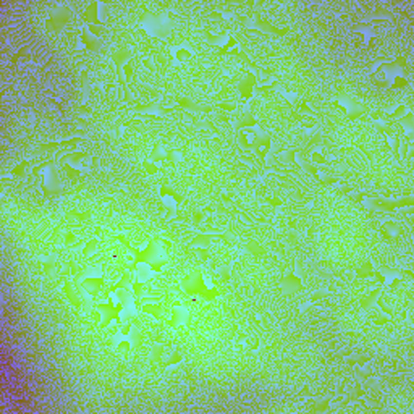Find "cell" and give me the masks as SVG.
Wrapping results in <instances>:
<instances>
[{
	"mask_svg": "<svg viewBox=\"0 0 414 414\" xmlns=\"http://www.w3.org/2000/svg\"><path fill=\"white\" fill-rule=\"evenodd\" d=\"M170 316L171 317L167 320V324L169 325L185 324V322L188 320V309H185V307H181V306H176L170 311Z\"/></svg>",
	"mask_w": 414,
	"mask_h": 414,
	"instance_id": "obj_22",
	"label": "cell"
},
{
	"mask_svg": "<svg viewBox=\"0 0 414 414\" xmlns=\"http://www.w3.org/2000/svg\"><path fill=\"white\" fill-rule=\"evenodd\" d=\"M410 76V63H408L406 57L403 54H400L398 57L393 60V62H385L374 70L372 73V79L374 83H377L378 86H388L390 88L392 81L396 76Z\"/></svg>",
	"mask_w": 414,
	"mask_h": 414,
	"instance_id": "obj_2",
	"label": "cell"
},
{
	"mask_svg": "<svg viewBox=\"0 0 414 414\" xmlns=\"http://www.w3.org/2000/svg\"><path fill=\"white\" fill-rule=\"evenodd\" d=\"M94 307L100 312V322H99L100 330L107 329L112 324V320H117L118 325L122 324V314L125 311V304L120 301L115 302V295L107 293L105 295V302H97Z\"/></svg>",
	"mask_w": 414,
	"mask_h": 414,
	"instance_id": "obj_4",
	"label": "cell"
},
{
	"mask_svg": "<svg viewBox=\"0 0 414 414\" xmlns=\"http://www.w3.org/2000/svg\"><path fill=\"white\" fill-rule=\"evenodd\" d=\"M183 290L188 296H199L204 301H215L217 298H220V290L206 280L204 272H198L193 279L186 280L183 283Z\"/></svg>",
	"mask_w": 414,
	"mask_h": 414,
	"instance_id": "obj_3",
	"label": "cell"
},
{
	"mask_svg": "<svg viewBox=\"0 0 414 414\" xmlns=\"http://www.w3.org/2000/svg\"><path fill=\"white\" fill-rule=\"evenodd\" d=\"M280 84H282L280 79H275V81L267 83V84H259L254 89V95H269L272 93H277V89H279Z\"/></svg>",
	"mask_w": 414,
	"mask_h": 414,
	"instance_id": "obj_25",
	"label": "cell"
},
{
	"mask_svg": "<svg viewBox=\"0 0 414 414\" xmlns=\"http://www.w3.org/2000/svg\"><path fill=\"white\" fill-rule=\"evenodd\" d=\"M408 84H410V78H408V76H403V75H400V76H396V78L392 81L390 89H403V88H406Z\"/></svg>",
	"mask_w": 414,
	"mask_h": 414,
	"instance_id": "obj_34",
	"label": "cell"
},
{
	"mask_svg": "<svg viewBox=\"0 0 414 414\" xmlns=\"http://www.w3.org/2000/svg\"><path fill=\"white\" fill-rule=\"evenodd\" d=\"M139 314H146L157 320H164V306L160 302H144L139 307Z\"/></svg>",
	"mask_w": 414,
	"mask_h": 414,
	"instance_id": "obj_18",
	"label": "cell"
},
{
	"mask_svg": "<svg viewBox=\"0 0 414 414\" xmlns=\"http://www.w3.org/2000/svg\"><path fill=\"white\" fill-rule=\"evenodd\" d=\"M23 57H26V45H23V47L19 49L18 52H15V54H13V57H12V65H18V60H19V58H23Z\"/></svg>",
	"mask_w": 414,
	"mask_h": 414,
	"instance_id": "obj_41",
	"label": "cell"
},
{
	"mask_svg": "<svg viewBox=\"0 0 414 414\" xmlns=\"http://www.w3.org/2000/svg\"><path fill=\"white\" fill-rule=\"evenodd\" d=\"M173 57L178 63H183V62H188V60L193 58V52H189L186 47H181V45H178V47H173Z\"/></svg>",
	"mask_w": 414,
	"mask_h": 414,
	"instance_id": "obj_28",
	"label": "cell"
},
{
	"mask_svg": "<svg viewBox=\"0 0 414 414\" xmlns=\"http://www.w3.org/2000/svg\"><path fill=\"white\" fill-rule=\"evenodd\" d=\"M100 246V241L97 240V238H91L88 243L84 245V248H83V251H81V254L86 257V256H89V254H93V252L97 249Z\"/></svg>",
	"mask_w": 414,
	"mask_h": 414,
	"instance_id": "obj_30",
	"label": "cell"
},
{
	"mask_svg": "<svg viewBox=\"0 0 414 414\" xmlns=\"http://www.w3.org/2000/svg\"><path fill=\"white\" fill-rule=\"evenodd\" d=\"M175 110L178 109H188V110H201V107L196 102H193L191 99L185 97V95H178V97L175 99Z\"/></svg>",
	"mask_w": 414,
	"mask_h": 414,
	"instance_id": "obj_26",
	"label": "cell"
},
{
	"mask_svg": "<svg viewBox=\"0 0 414 414\" xmlns=\"http://www.w3.org/2000/svg\"><path fill=\"white\" fill-rule=\"evenodd\" d=\"M332 107L340 110V112L345 115L346 120H356L358 117L362 115V109L359 107L358 104H355L353 100H340V99H335L332 102Z\"/></svg>",
	"mask_w": 414,
	"mask_h": 414,
	"instance_id": "obj_9",
	"label": "cell"
},
{
	"mask_svg": "<svg viewBox=\"0 0 414 414\" xmlns=\"http://www.w3.org/2000/svg\"><path fill=\"white\" fill-rule=\"evenodd\" d=\"M194 252H196V254H198L203 261L210 259V252H209V249H207V248H194Z\"/></svg>",
	"mask_w": 414,
	"mask_h": 414,
	"instance_id": "obj_43",
	"label": "cell"
},
{
	"mask_svg": "<svg viewBox=\"0 0 414 414\" xmlns=\"http://www.w3.org/2000/svg\"><path fill=\"white\" fill-rule=\"evenodd\" d=\"M181 359H183V356H181L178 351H171L170 355L162 361V367H173L176 364H180Z\"/></svg>",
	"mask_w": 414,
	"mask_h": 414,
	"instance_id": "obj_29",
	"label": "cell"
},
{
	"mask_svg": "<svg viewBox=\"0 0 414 414\" xmlns=\"http://www.w3.org/2000/svg\"><path fill=\"white\" fill-rule=\"evenodd\" d=\"M60 164V170L62 173L67 176V178L72 181V183H78V181L83 180V169L81 167H76L70 162H63V160H58Z\"/></svg>",
	"mask_w": 414,
	"mask_h": 414,
	"instance_id": "obj_16",
	"label": "cell"
},
{
	"mask_svg": "<svg viewBox=\"0 0 414 414\" xmlns=\"http://www.w3.org/2000/svg\"><path fill=\"white\" fill-rule=\"evenodd\" d=\"M67 21H68L67 12L52 13L47 18V21H45V28H47L49 31H60V29H62L65 24H67Z\"/></svg>",
	"mask_w": 414,
	"mask_h": 414,
	"instance_id": "obj_17",
	"label": "cell"
},
{
	"mask_svg": "<svg viewBox=\"0 0 414 414\" xmlns=\"http://www.w3.org/2000/svg\"><path fill=\"white\" fill-rule=\"evenodd\" d=\"M212 240H222V241H226V236L224 233H198L193 236V240L189 241L188 246L189 248H207L210 246L209 243Z\"/></svg>",
	"mask_w": 414,
	"mask_h": 414,
	"instance_id": "obj_14",
	"label": "cell"
},
{
	"mask_svg": "<svg viewBox=\"0 0 414 414\" xmlns=\"http://www.w3.org/2000/svg\"><path fill=\"white\" fill-rule=\"evenodd\" d=\"M115 240L120 241L130 252H133V256H134L133 264L130 267L133 272L143 264V265H148L154 274H162L164 265L169 264V249L171 246L170 241L159 238V236H154L144 248H134V246H131V243L123 235H115Z\"/></svg>",
	"mask_w": 414,
	"mask_h": 414,
	"instance_id": "obj_1",
	"label": "cell"
},
{
	"mask_svg": "<svg viewBox=\"0 0 414 414\" xmlns=\"http://www.w3.org/2000/svg\"><path fill=\"white\" fill-rule=\"evenodd\" d=\"M131 58H133V54H131V50L125 49V47L115 49L113 54H112V62L115 65V76H117L120 89H122L125 102H128V100H130V91H128V86H126L125 76H123V67L130 62Z\"/></svg>",
	"mask_w": 414,
	"mask_h": 414,
	"instance_id": "obj_6",
	"label": "cell"
},
{
	"mask_svg": "<svg viewBox=\"0 0 414 414\" xmlns=\"http://www.w3.org/2000/svg\"><path fill=\"white\" fill-rule=\"evenodd\" d=\"M408 113V107L405 104H400L398 105V107L393 110L392 113H388V115H385V118H383V122H390V123H395V122H398V120L400 118H403L405 117V115Z\"/></svg>",
	"mask_w": 414,
	"mask_h": 414,
	"instance_id": "obj_27",
	"label": "cell"
},
{
	"mask_svg": "<svg viewBox=\"0 0 414 414\" xmlns=\"http://www.w3.org/2000/svg\"><path fill=\"white\" fill-rule=\"evenodd\" d=\"M311 164H314V165H325L327 164V159H325V155L322 154V152H319V151H314V152H311Z\"/></svg>",
	"mask_w": 414,
	"mask_h": 414,
	"instance_id": "obj_37",
	"label": "cell"
},
{
	"mask_svg": "<svg viewBox=\"0 0 414 414\" xmlns=\"http://www.w3.org/2000/svg\"><path fill=\"white\" fill-rule=\"evenodd\" d=\"M86 28H88V31L93 34V36L99 38V39L105 34V26H95V24H91V26H86Z\"/></svg>",
	"mask_w": 414,
	"mask_h": 414,
	"instance_id": "obj_38",
	"label": "cell"
},
{
	"mask_svg": "<svg viewBox=\"0 0 414 414\" xmlns=\"http://www.w3.org/2000/svg\"><path fill=\"white\" fill-rule=\"evenodd\" d=\"M382 291H383V286L377 285L376 288L369 293V295H367L366 298H362V300L359 301V307H362V309H372L377 302V298L382 295Z\"/></svg>",
	"mask_w": 414,
	"mask_h": 414,
	"instance_id": "obj_20",
	"label": "cell"
},
{
	"mask_svg": "<svg viewBox=\"0 0 414 414\" xmlns=\"http://www.w3.org/2000/svg\"><path fill=\"white\" fill-rule=\"evenodd\" d=\"M79 42H81L83 49L88 50V52H97L99 47H100V39L93 36L86 26H83L81 29H79Z\"/></svg>",
	"mask_w": 414,
	"mask_h": 414,
	"instance_id": "obj_15",
	"label": "cell"
},
{
	"mask_svg": "<svg viewBox=\"0 0 414 414\" xmlns=\"http://www.w3.org/2000/svg\"><path fill=\"white\" fill-rule=\"evenodd\" d=\"M159 198H160V199L171 198V199H175V203L178 204V206L183 203V196H181L176 189L171 188L169 183H162V185H160V188H159Z\"/></svg>",
	"mask_w": 414,
	"mask_h": 414,
	"instance_id": "obj_21",
	"label": "cell"
},
{
	"mask_svg": "<svg viewBox=\"0 0 414 414\" xmlns=\"http://www.w3.org/2000/svg\"><path fill=\"white\" fill-rule=\"evenodd\" d=\"M243 33H265V34H275V36H286L288 28H277L275 24L267 21L261 17L257 12H252L251 18H243Z\"/></svg>",
	"mask_w": 414,
	"mask_h": 414,
	"instance_id": "obj_5",
	"label": "cell"
},
{
	"mask_svg": "<svg viewBox=\"0 0 414 414\" xmlns=\"http://www.w3.org/2000/svg\"><path fill=\"white\" fill-rule=\"evenodd\" d=\"M117 350H118V351H130V350H131V341H130V338H122V340L117 343Z\"/></svg>",
	"mask_w": 414,
	"mask_h": 414,
	"instance_id": "obj_40",
	"label": "cell"
},
{
	"mask_svg": "<svg viewBox=\"0 0 414 414\" xmlns=\"http://www.w3.org/2000/svg\"><path fill=\"white\" fill-rule=\"evenodd\" d=\"M236 45H238V39H236L235 36H230L228 41H226L224 45H222V47H219V54H220V55H226L231 49H235Z\"/></svg>",
	"mask_w": 414,
	"mask_h": 414,
	"instance_id": "obj_31",
	"label": "cell"
},
{
	"mask_svg": "<svg viewBox=\"0 0 414 414\" xmlns=\"http://www.w3.org/2000/svg\"><path fill=\"white\" fill-rule=\"evenodd\" d=\"M371 319H372V322H374V324H376V325H385V324H388V322H390V320H393L392 317H388L387 314L380 316L377 311H376V312H372Z\"/></svg>",
	"mask_w": 414,
	"mask_h": 414,
	"instance_id": "obj_36",
	"label": "cell"
},
{
	"mask_svg": "<svg viewBox=\"0 0 414 414\" xmlns=\"http://www.w3.org/2000/svg\"><path fill=\"white\" fill-rule=\"evenodd\" d=\"M378 233H380L382 238L388 241V243H396V241H400L401 233H403L401 224L395 220H387L378 226Z\"/></svg>",
	"mask_w": 414,
	"mask_h": 414,
	"instance_id": "obj_7",
	"label": "cell"
},
{
	"mask_svg": "<svg viewBox=\"0 0 414 414\" xmlns=\"http://www.w3.org/2000/svg\"><path fill=\"white\" fill-rule=\"evenodd\" d=\"M376 204L377 209H380L383 212H395L398 209H405V207H413L414 206V199L411 196L408 198H403V199H398V201H380V199H376L372 196L371 198Z\"/></svg>",
	"mask_w": 414,
	"mask_h": 414,
	"instance_id": "obj_10",
	"label": "cell"
},
{
	"mask_svg": "<svg viewBox=\"0 0 414 414\" xmlns=\"http://www.w3.org/2000/svg\"><path fill=\"white\" fill-rule=\"evenodd\" d=\"M204 217H206V212H204V210H194L193 215H191V219H193V224H194V225H199L201 222L204 220Z\"/></svg>",
	"mask_w": 414,
	"mask_h": 414,
	"instance_id": "obj_42",
	"label": "cell"
},
{
	"mask_svg": "<svg viewBox=\"0 0 414 414\" xmlns=\"http://www.w3.org/2000/svg\"><path fill=\"white\" fill-rule=\"evenodd\" d=\"M374 274H376V265H374L372 259H366L362 262V265L356 270V277L358 279H374Z\"/></svg>",
	"mask_w": 414,
	"mask_h": 414,
	"instance_id": "obj_24",
	"label": "cell"
},
{
	"mask_svg": "<svg viewBox=\"0 0 414 414\" xmlns=\"http://www.w3.org/2000/svg\"><path fill=\"white\" fill-rule=\"evenodd\" d=\"M141 167H143V170H144L148 175H155V173H157V171L160 170L159 165L155 164V162H151V160H143V162H141Z\"/></svg>",
	"mask_w": 414,
	"mask_h": 414,
	"instance_id": "obj_35",
	"label": "cell"
},
{
	"mask_svg": "<svg viewBox=\"0 0 414 414\" xmlns=\"http://www.w3.org/2000/svg\"><path fill=\"white\" fill-rule=\"evenodd\" d=\"M81 288L86 293H89V295L95 296L100 291L105 293L109 286H107V283H105V275L100 274L99 277H88V279L81 280Z\"/></svg>",
	"mask_w": 414,
	"mask_h": 414,
	"instance_id": "obj_11",
	"label": "cell"
},
{
	"mask_svg": "<svg viewBox=\"0 0 414 414\" xmlns=\"http://www.w3.org/2000/svg\"><path fill=\"white\" fill-rule=\"evenodd\" d=\"M261 122L254 117L252 112H243L238 117V130H246V128H256L259 126Z\"/></svg>",
	"mask_w": 414,
	"mask_h": 414,
	"instance_id": "obj_23",
	"label": "cell"
},
{
	"mask_svg": "<svg viewBox=\"0 0 414 414\" xmlns=\"http://www.w3.org/2000/svg\"><path fill=\"white\" fill-rule=\"evenodd\" d=\"M78 238H76V235L75 233H72V231H70V233H67L65 235V245H68V246H72V245H75V243H78Z\"/></svg>",
	"mask_w": 414,
	"mask_h": 414,
	"instance_id": "obj_44",
	"label": "cell"
},
{
	"mask_svg": "<svg viewBox=\"0 0 414 414\" xmlns=\"http://www.w3.org/2000/svg\"><path fill=\"white\" fill-rule=\"evenodd\" d=\"M99 7H100V2L94 0V2H91L88 7L84 8L81 18L86 23V26H91V24H95V26H105L104 19L99 18Z\"/></svg>",
	"mask_w": 414,
	"mask_h": 414,
	"instance_id": "obj_12",
	"label": "cell"
},
{
	"mask_svg": "<svg viewBox=\"0 0 414 414\" xmlns=\"http://www.w3.org/2000/svg\"><path fill=\"white\" fill-rule=\"evenodd\" d=\"M62 291H63L65 298L68 300V302L75 307V309H78V311L81 309V300H79V295H78V291L73 288V285L70 283V282H65L63 286H62Z\"/></svg>",
	"mask_w": 414,
	"mask_h": 414,
	"instance_id": "obj_19",
	"label": "cell"
},
{
	"mask_svg": "<svg viewBox=\"0 0 414 414\" xmlns=\"http://www.w3.org/2000/svg\"><path fill=\"white\" fill-rule=\"evenodd\" d=\"M265 201H267V204L272 206V207H275V209H277V207H282V206H283V199L279 198L277 194L269 196V198H265Z\"/></svg>",
	"mask_w": 414,
	"mask_h": 414,
	"instance_id": "obj_39",
	"label": "cell"
},
{
	"mask_svg": "<svg viewBox=\"0 0 414 414\" xmlns=\"http://www.w3.org/2000/svg\"><path fill=\"white\" fill-rule=\"evenodd\" d=\"M133 70H134V58H131L123 67V76H125L126 86H130V81L133 79Z\"/></svg>",
	"mask_w": 414,
	"mask_h": 414,
	"instance_id": "obj_33",
	"label": "cell"
},
{
	"mask_svg": "<svg viewBox=\"0 0 414 414\" xmlns=\"http://www.w3.org/2000/svg\"><path fill=\"white\" fill-rule=\"evenodd\" d=\"M282 283H283V286H286V288H290L293 291H302V290H304L302 280L296 275V261L295 259H291L290 272L283 277V279H282Z\"/></svg>",
	"mask_w": 414,
	"mask_h": 414,
	"instance_id": "obj_13",
	"label": "cell"
},
{
	"mask_svg": "<svg viewBox=\"0 0 414 414\" xmlns=\"http://www.w3.org/2000/svg\"><path fill=\"white\" fill-rule=\"evenodd\" d=\"M214 109H219V110H225V112H235L236 110V104L231 102V100H219L217 104L212 105Z\"/></svg>",
	"mask_w": 414,
	"mask_h": 414,
	"instance_id": "obj_32",
	"label": "cell"
},
{
	"mask_svg": "<svg viewBox=\"0 0 414 414\" xmlns=\"http://www.w3.org/2000/svg\"><path fill=\"white\" fill-rule=\"evenodd\" d=\"M79 143H84V138H81V136H73V138H68V139L52 141V143L39 144L38 149L39 151H45V152H57L58 154V151L68 149V148H75V146H78Z\"/></svg>",
	"mask_w": 414,
	"mask_h": 414,
	"instance_id": "obj_8",
	"label": "cell"
}]
</instances>
